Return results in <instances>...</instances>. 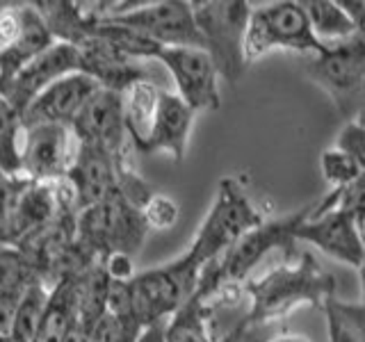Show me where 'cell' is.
<instances>
[{
	"label": "cell",
	"instance_id": "obj_15",
	"mask_svg": "<svg viewBox=\"0 0 365 342\" xmlns=\"http://www.w3.org/2000/svg\"><path fill=\"white\" fill-rule=\"evenodd\" d=\"M101 85L94 78L76 71L60 78L48 89L30 103V108L23 112V125H39V123H62L71 125L76 117L87 105V100L96 94Z\"/></svg>",
	"mask_w": 365,
	"mask_h": 342
},
{
	"label": "cell",
	"instance_id": "obj_24",
	"mask_svg": "<svg viewBox=\"0 0 365 342\" xmlns=\"http://www.w3.org/2000/svg\"><path fill=\"white\" fill-rule=\"evenodd\" d=\"M329 342H365V308L361 304L340 301L331 296L324 301Z\"/></svg>",
	"mask_w": 365,
	"mask_h": 342
},
{
	"label": "cell",
	"instance_id": "obj_23",
	"mask_svg": "<svg viewBox=\"0 0 365 342\" xmlns=\"http://www.w3.org/2000/svg\"><path fill=\"white\" fill-rule=\"evenodd\" d=\"M302 5L308 14V21H311L315 37L324 46L347 41L361 32V26L338 0H304Z\"/></svg>",
	"mask_w": 365,
	"mask_h": 342
},
{
	"label": "cell",
	"instance_id": "obj_3",
	"mask_svg": "<svg viewBox=\"0 0 365 342\" xmlns=\"http://www.w3.org/2000/svg\"><path fill=\"white\" fill-rule=\"evenodd\" d=\"M311 210H313V205H306V208L283 214L279 219H265L258 228L249 231L228 254H224L215 265L203 269L199 288L194 294L210 296L222 290L245 288L251 269L260 265V260L265 258L272 249H290L292 242H297L294 239L297 228L306 222V217L311 214Z\"/></svg>",
	"mask_w": 365,
	"mask_h": 342
},
{
	"label": "cell",
	"instance_id": "obj_35",
	"mask_svg": "<svg viewBox=\"0 0 365 342\" xmlns=\"http://www.w3.org/2000/svg\"><path fill=\"white\" fill-rule=\"evenodd\" d=\"M256 328H251L247 324H240L235 331H231L228 336H224L220 342H258L256 333H254Z\"/></svg>",
	"mask_w": 365,
	"mask_h": 342
},
{
	"label": "cell",
	"instance_id": "obj_32",
	"mask_svg": "<svg viewBox=\"0 0 365 342\" xmlns=\"http://www.w3.org/2000/svg\"><path fill=\"white\" fill-rule=\"evenodd\" d=\"M28 185H30V180H26V178H14V176L0 174V228L5 231V235H7V224L11 219V212H14L16 203H19V197Z\"/></svg>",
	"mask_w": 365,
	"mask_h": 342
},
{
	"label": "cell",
	"instance_id": "obj_19",
	"mask_svg": "<svg viewBox=\"0 0 365 342\" xmlns=\"http://www.w3.org/2000/svg\"><path fill=\"white\" fill-rule=\"evenodd\" d=\"M21 32L7 48L0 51V94L7 85L16 78L23 66H28L34 57H39L43 51H48L55 43L53 32L46 26V21L34 7V3H21Z\"/></svg>",
	"mask_w": 365,
	"mask_h": 342
},
{
	"label": "cell",
	"instance_id": "obj_11",
	"mask_svg": "<svg viewBox=\"0 0 365 342\" xmlns=\"http://www.w3.org/2000/svg\"><path fill=\"white\" fill-rule=\"evenodd\" d=\"M155 62L163 64L176 85V94L194 112H208L222 105L220 71L203 48H160Z\"/></svg>",
	"mask_w": 365,
	"mask_h": 342
},
{
	"label": "cell",
	"instance_id": "obj_43",
	"mask_svg": "<svg viewBox=\"0 0 365 342\" xmlns=\"http://www.w3.org/2000/svg\"><path fill=\"white\" fill-rule=\"evenodd\" d=\"M163 342H165V340H163Z\"/></svg>",
	"mask_w": 365,
	"mask_h": 342
},
{
	"label": "cell",
	"instance_id": "obj_26",
	"mask_svg": "<svg viewBox=\"0 0 365 342\" xmlns=\"http://www.w3.org/2000/svg\"><path fill=\"white\" fill-rule=\"evenodd\" d=\"M48 296H51V285L43 283L41 279L28 285V290L23 294L21 306L16 311L14 328H11V336L5 342H34L43 311H46V306H48Z\"/></svg>",
	"mask_w": 365,
	"mask_h": 342
},
{
	"label": "cell",
	"instance_id": "obj_40",
	"mask_svg": "<svg viewBox=\"0 0 365 342\" xmlns=\"http://www.w3.org/2000/svg\"><path fill=\"white\" fill-rule=\"evenodd\" d=\"M5 247H9V242H7L5 231H3V228H0V249H5Z\"/></svg>",
	"mask_w": 365,
	"mask_h": 342
},
{
	"label": "cell",
	"instance_id": "obj_25",
	"mask_svg": "<svg viewBox=\"0 0 365 342\" xmlns=\"http://www.w3.org/2000/svg\"><path fill=\"white\" fill-rule=\"evenodd\" d=\"M23 125L21 114L0 96V174L21 178V151H23Z\"/></svg>",
	"mask_w": 365,
	"mask_h": 342
},
{
	"label": "cell",
	"instance_id": "obj_22",
	"mask_svg": "<svg viewBox=\"0 0 365 342\" xmlns=\"http://www.w3.org/2000/svg\"><path fill=\"white\" fill-rule=\"evenodd\" d=\"M160 96H163V89H160L151 78L130 85L121 94L125 130H128L130 144L135 146L137 153L142 151V146L146 144L148 135H151L155 114L160 108Z\"/></svg>",
	"mask_w": 365,
	"mask_h": 342
},
{
	"label": "cell",
	"instance_id": "obj_10",
	"mask_svg": "<svg viewBox=\"0 0 365 342\" xmlns=\"http://www.w3.org/2000/svg\"><path fill=\"white\" fill-rule=\"evenodd\" d=\"M78 151L80 140L71 125H26L21 151V178L30 182H53L66 178L78 157Z\"/></svg>",
	"mask_w": 365,
	"mask_h": 342
},
{
	"label": "cell",
	"instance_id": "obj_17",
	"mask_svg": "<svg viewBox=\"0 0 365 342\" xmlns=\"http://www.w3.org/2000/svg\"><path fill=\"white\" fill-rule=\"evenodd\" d=\"M194 119H197V112H194L176 91H163L151 135H148V140L142 146L140 153L142 155L167 153L174 157L176 162H180L187 151Z\"/></svg>",
	"mask_w": 365,
	"mask_h": 342
},
{
	"label": "cell",
	"instance_id": "obj_28",
	"mask_svg": "<svg viewBox=\"0 0 365 342\" xmlns=\"http://www.w3.org/2000/svg\"><path fill=\"white\" fill-rule=\"evenodd\" d=\"M319 167H322V176L331 185V190L347 187L349 182H354L365 171L356 160L347 155L345 151H340L338 146L324 148L322 155H319Z\"/></svg>",
	"mask_w": 365,
	"mask_h": 342
},
{
	"label": "cell",
	"instance_id": "obj_37",
	"mask_svg": "<svg viewBox=\"0 0 365 342\" xmlns=\"http://www.w3.org/2000/svg\"><path fill=\"white\" fill-rule=\"evenodd\" d=\"M267 342H311V340L302 333H279V336L269 338Z\"/></svg>",
	"mask_w": 365,
	"mask_h": 342
},
{
	"label": "cell",
	"instance_id": "obj_7",
	"mask_svg": "<svg viewBox=\"0 0 365 342\" xmlns=\"http://www.w3.org/2000/svg\"><path fill=\"white\" fill-rule=\"evenodd\" d=\"M306 71L347 121L356 119L365 108V30L311 57Z\"/></svg>",
	"mask_w": 365,
	"mask_h": 342
},
{
	"label": "cell",
	"instance_id": "obj_20",
	"mask_svg": "<svg viewBox=\"0 0 365 342\" xmlns=\"http://www.w3.org/2000/svg\"><path fill=\"white\" fill-rule=\"evenodd\" d=\"M60 197H57V185L53 182H30L19 197V203L11 219L7 224V239L9 247H16L21 239L51 226L57 217L64 214ZM76 214V212H73Z\"/></svg>",
	"mask_w": 365,
	"mask_h": 342
},
{
	"label": "cell",
	"instance_id": "obj_1",
	"mask_svg": "<svg viewBox=\"0 0 365 342\" xmlns=\"http://www.w3.org/2000/svg\"><path fill=\"white\" fill-rule=\"evenodd\" d=\"M245 294L249 296V311L242 324L258 328L279 322L302 306L322 308L327 299L336 296V279L311 254H297L247 281Z\"/></svg>",
	"mask_w": 365,
	"mask_h": 342
},
{
	"label": "cell",
	"instance_id": "obj_14",
	"mask_svg": "<svg viewBox=\"0 0 365 342\" xmlns=\"http://www.w3.org/2000/svg\"><path fill=\"white\" fill-rule=\"evenodd\" d=\"M71 128L83 144L101 146L114 155L130 144L123 121V98L119 91L112 89L101 87L80 110Z\"/></svg>",
	"mask_w": 365,
	"mask_h": 342
},
{
	"label": "cell",
	"instance_id": "obj_12",
	"mask_svg": "<svg viewBox=\"0 0 365 342\" xmlns=\"http://www.w3.org/2000/svg\"><path fill=\"white\" fill-rule=\"evenodd\" d=\"M297 242L313 244L324 256L359 269L365 258V228L342 210H313L297 228Z\"/></svg>",
	"mask_w": 365,
	"mask_h": 342
},
{
	"label": "cell",
	"instance_id": "obj_16",
	"mask_svg": "<svg viewBox=\"0 0 365 342\" xmlns=\"http://www.w3.org/2000/svg\"><path fill=\"white\" fill-rule=\"evenodd\" d=\"M66 178L76 190L78 210L91 208V205L103 203L119 194L114 153L106 151L101 146L80 142L78 157Z\"/></svg>",
	"mask_w": 365,
	"mask_h": 342
},
{
	"label": "cell",
	"instance_id": "obj_6",
	"mask_svg": "<svg viewBox=\"0 0 365 342\" xmlns=\"http://www.w3.org/2000/svg\"><path fill=\"white\" fill-rule=\"evenodd\" d=\"M203 269L185 258V254L176 260L146 269L128 283L133 313L142 326L167 324L182 306H185L199 288Z\"/></svg>",
	"mask_w": 365,
	"mask_h": 342
},
{
	"label": "cell",
	"instance_id": "obj_36",
	"mask_svg": "<svg viewBox=\"0 0 365 342\" xmlns=\"http://www.w3.org/2000/svg\"><path fill=\"white\" fill-rule=\"evenodd\" d=\"M163 340H165V324H155L148 326L137 342H163Z\"/></svg>",
	"mask_w": 365,
	"mask_h": 342
},
{
	"label": "cell",
	"instance_id": "obj_27",
	"mask_svg": "<svg viewBox=\"0 0 365 342\" xmlns=\"http://www.w3.org/2000/svg\"><path fill=\"white\" fill-rule=\"evenodd\" d=\"M315 210H342L365 228V171L347 187L331 190L315 203Z\"/></svg>",
	"mask_w": 365,
	"mask_h": 342
},
{
	"label": "cell",
	"instance_id": "obj_34",
	"mask_svg": "<svg viewBox=\"0 0 365 342\" xmlns=\"http://www.w3.org/2000/svg\"><path fill=\"white\" fill-rule=\"evenodd\" d=\"M103 269H106L108 279L112 283H130L137 274H135V260L130 254H123V251H114V254L106 256L101 260Z\"/></svg>",
	"mask_w": 365,
	"mask_h": 342
},
{
	"label": "cell",
	"instance_id": "obj_18",
	"mask_svg": "<svg viewBox=\"0 0 365 342\" xmlns=\"http://www.w3.org/2000/svg\"><path fill=\"white\" fill-rule=\"evenodd\" d=\"M76 48L80 53V71L94 78L103 89H112L123 94L130 85L151 78L140 62L130 60L128 55L112 48L103 39L89 37L87 41L76 46Z\"/></svg>",
	"mask_w": 365,
	"mask_h": 342
},
{
	"label": "cell",
	"instance_id": "obj_30",
	"mask_svg": "<svg viewBox=\"0 0 365 342\" xmlns=\"http://www.w3.org/2000/svg\"><path fill=\"white\" fill-rule=\"evenodd\" d=\"M178 214V203L171 197H165V194H153L142 208V217L148 231H169V228L176 226Z\"/></svg>",
	"mask_w": 365,
	"mask_h": 342
},
{
	"label": "cell",
	"instance_id": "obj_38",
	"mask_svg": "<svg viewBox=\"0 0 365 342\" xmlns=\"http://www.w3.org/2000/svg\"><path fill=\"white\" fill-rule=\"evenodd\" d=\"M356 271H359V281H361V301L359 304L365 308V258H363V265Z\"/></svg>",
	"mask_w": 365,
	"mask_h": 342
},
{
	"label": "cell",
	"instance_id": "obj_4",
	"mask_svg": "<svg viewBox=\"0 0 365 342\" xmlns=\"http://www.w3.org/2000/svg\"><path fill=\"white\" fill-rule=\"evenodd\" d=\"M194 21L203 41L217 64L222 80L237 83L249 66L245 55V39L251 19V5L245 0H194Z\"/></svg>",
	"mask_w": 365,
	"mask_h": 342
},
{
	"label": "cell",
	"instance_id": "obj_13",
	"mask_svg": "<svg viewBox=\"0 0 365 342\" xmlns=\"http://www.w3.org/2000/svg\"><path fill=\"white\" fill-rule=\"evenodd\" d=\"M76 71H80L78 48L71 43L55 41L48 51H43L39 57H34L28 66H23L0 96H5L9 100V105L23 117V112L30 108V103L37 98L43 89H48L60 78L76 73Z\"/></svg>",
	"mask_w": 365,
	"mask_h": 342
},
{
	"label": "cell",
	"instance_id": "obj_5",
	"mask_svg": "<svg viewBox=\"0 0 365 342\" xmlns=\"http://www.w3.org/2000/svg\"><path fill=\"white\" fill-rule=\"evenodd\" d=\"M329 46L315 37L311 21L302 3L294 0H277L258 9H251L245 55L247 62H256L272 51H290L317 57Z\"/></svg>",
	"mask_w": 365,
	"mask_h": 342
},
{
	"label": "cell",
	"instance_id": "obj_9",
	"mask_svg": "<svg viewBox=\"0 0 365 342\" xmlns=\"http://www.w3.org/2000/svg\"><path fill=\"white\" fill-rule=\"evenodd\" d=\"M101 21L130 28L144 34L153 43L163 46V48H203L197 21H194L192 3H182V0L130 3L121 14Z\"/></svg>",
	"mask_w": 365,
	"mask_h": 342
},
{
	"label": "cell",
	"instance_id": "obj_39",
	"mask_svg": "<svg viewBox=\"0 0 365 342\" xmlns=\"http://www.w3.org/2000/svg\"><path fill=\"white\" fill-rule=\"evenodd\" d=\"M87 342H106V340H103V333H101V326H96V331L89 336V340H87Z\"/></svg>",
	"mask_w": 365,
	"mask_h": 342
},
{
	"label": "cell",
	"instance_id": "obj_33",
	"mask_svg": "<svg viewBox=\"0 0 365 342\" xmlns=\"http://www.w3.org/2000/svg\"><path fill=\"white\" fill-rule=\"evenodd\" d=\"M26 290L28 288H11V290L0 292V342L9 340V336H11L16 311H19L21 299H23V294H26Z\"/></svg>",
	"mask_w": 365,
	"mask_h": 342
},
{
	"label": "cell",
	"instance_id": "obj_31",
	"mask_svg": "<svg viewBox=\"0 0 365 342\" xmlns=\"http://www.w3.org/2000/svg\"><path fill=\"white\" fill-rule=\"evenodd\" d=\"M334 146H338L340 151L351 155L365 169V121H361L359 117L347 121L340 128Z\"/></svg>",
	"mask_w": 365,
	"mask_h": 342
},
{
	"label": "cell",
	"instance_id": "obj_21",
	"mask_svg": "<svg viewBox=\"0 0 365 342\" xmlns=\"http://www.w3.org/2000/svg\"><path fill=\"white\" fill-rule=\"evenodd\" d=\"M83 274L64 276L51 288L48 306H46L41 324L34 342H66L78 322V296Z\"/></svg>",
	"mask_w": 365,
	"mask_h": 342
},
{
	"label": "cell",
	"instance_id": "obj_29",
	"mask_svg": "<svg viewBox=\"0 0 365 342\" xmlns=\"http://www.w3.org/2000/svg\"><path fill=\"white\" fill-rule=\"evenodd\" d=\"M39 279L30 260L16 247L0 249V292L11 288H28Z\"/></svg>",
	"mask_w": 365,
	"mask_h": 342
},
{
	"label": "cell",
	"instance_id": "obj_41",
	"mask_svg": "<svg viewBox=\"0 0 365 342\" xmlns=\"http://www.w3.org/2000/svg\"><path fill=\"white\" fill-rule=\"evenodd\" d=\"M359 119H361V121H365V108H363V112L359 114Z\"/></svg>",
	"mask_w": 365,
	"mask_h": 342
},
{
	"label": "cell",
	"instance_id": "obj_42",
	"mask_svg": "<svg viewBox=\"0 0 365 342\" xmlns=\"http://www.w3.org/2000/svg\"><path fill=\"white\" fill-rule=\"evenodd\" d=\"M3 5H5V3H0V9H3Z\"/></svg>",
	"mask_w": 365,
	"mask_h": 342
},
{
	"label": "cell",
	"instance_id": "obj_8",
	"mask_svg": "<svg viewBox=\"0 0 365 342\" xmlns=\"http://www.w3.org/2000/svg\"><path fill=\"white\" fill-rule=\"evenodd\" d=\"M148 226L142 210L130 205L121 194L78 212V242L87 247L98 260L123 251L135 256L144 244Z\"/></svg>",
	"mask_w": 365,
	"mask_h": 342
},
{
	"label": "cell",
	"instance_id": "obj_2",
	"mask_svg": "<svg viewBox=\"0 0 365 342\" xmlns=\"http://www.w3.org/2000/svg\"><path fill=\"white\" fill-rule=\"evenodd\" d=\"M262 222L265 217L249 199L242 182L226 176L217 182L210 210L203 217L197 235L192 237L185 258L199 269L210 267Z\"/></svg>",
	"mask_w": 365,
	"mask_h": 342
}]
</instances>
